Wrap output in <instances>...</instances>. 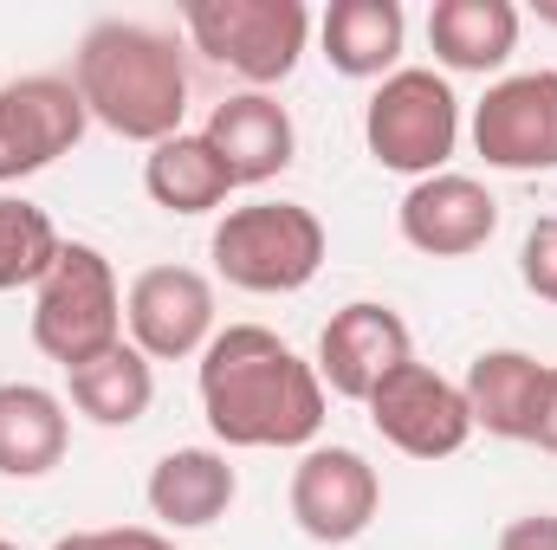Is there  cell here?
I'll return each mask as SVG.
<instances>
[{
  "label": "cell",
  "mask_w": 557,
  "mask_h": 550,
  "mask_svg": "<svg viewBox=\"0 0 557 550\" xmlns=\"http://www.w3.org/2000/svg\"><path fill=\"white\" fill-rule=\"evenodd\" d=\"M201 414L227 447H305L324 427V383L267 324H227L201 350Z\"/></svg>",
  "instance_id": "obj_1"
},
{
  "label": "cell",
  "mask_w": 557,
  "mask_h": 550,
  "mask_svg": "<svg viewBox=\"0 0 557 550\" xmlns=\"http://www.w3.org/2000/svg\"><path fill=\"white\" fill-rule=\"evenodd\" d=\"M72 85L85 98V111L124 142H169L182 137V111H188V72L169 33L137 26V20H104L85 33Z\"/></svg>",
  "instance_id": "obj_2"
},
{
  "label": "cell",
  "mask_w": 557,
  "mask_h": 550,
  "mask_svg": "<svg viewBox=\"0 0 557 550\" xmlns=\"http://www.w3.org/2000/svg\"><path fill=\"white\" fill-rule=\"evenodd\" d=\"M33 343L59 370H78L111 343H124V291L98 247L65 240L52 273L33 285Z\"/></svg>",
  "instance_id": "obj_3"
},
{
  "label": "cell",
  "mask_w": 557,
  "mask_h": 550,
  "mask_svg": "<svg viewBox=\"0 0 557 550\" xmlns=\"http://www.w3.org/2000/svg\"><path fill=\"white\" fill-rule=\"evenodd\" d=\"M208 253H214V273L240 291H260V298L298 291L324 266V221L298 201H253L214 227Z\"/></svg>",
  "instance_id": "obj_4"
},
{
  "label": "cell",
  "mask_w": 557,
  "mask_h": 550,
  "mask_svg": "<svg viewBox=\"0 0 557 550\" xmlns=\"http://www.w3.org/2000/svg\"><path fill=\"white\" fill-rule=\"evenodd\" d=\"M363 142L396 175H416V182L441 175V162L460 142V98H454V85L441 72H428V65L389 72L376 85L370 111H363Z\"/></svg>",
  "instance_id": "obj_5"
},
{
  "label": "cell",
  "mask_w": 557,
  "mask_h": 550,
  "mask_svg": "<svg viewBox=\"0 0 557 550\" xmlns=\"http://www.w3.org/2000/svg\"><path fill=\"white\" fill-rule=\"evenodd\" d=\"M182 20H188V39L253 91L292 78L311 39V13L298 0H188Z\"/></svg>",
  "instance_id": "obj_6"
},
{
  "label": "cell",
  "mask_w": 557,
  "mask_h": 550,
  "mask_svg": "<svg viewBox=\"0 0 557 550\" xmlns=\"http://www.w3.org/2000/svg\"><path fill=\"white\" fill-rule=\"evenodd\" d=\"M363 409H370V427L409 460H447L473 440V414H467L460 383L434 376L428 363H403L396 376H383Z\"/></svg>",
  "instance_id": "obj_7"
},
{
  "label": "cell",
  "mask_w": 557,
  "mask_h": 550,
  "mask_svg": "<svg viewBox=\"0 0 557 550\" xmlns=\"http://www.w3.org/2000/svg\"><path fill=\"white\" fill-rule=\"evenodd\" d=\"M91 111L78 98L72 78H13L0 85V182H20V175H39L52 168L59 155H72L85 137Z\"/></svg>",
  "instance_id": "obj_8"
},
{
  "label": "cell",
  "mask_w": 557,
  "mask_h": 550,
  "mask_svg": "<svg viewBox=\"0 0 557 550\" xmlns=\"http://www.w3.org/2000/svg\"><path fill=\"white\" fill-rule=\"evenodd\" d=\"M473 149L493 168H512V175L557 168V72L499 78L473 104Z\"/></svg>",
  "instance_id": "obj_9"
},
{
  "label": "cell",
  "mask_w": 557,
  "mask_h": 550,
  "mask_svg": "<svg viewBox=\"0 0 557 550\" xmlns=\"http://www.w3.org/2000/svg\"><path fill=\"white\" fill-rule=\"evenodd\" d=\"M376 505H383V479L357 447H311L292 466V518L311 545L363 538Z\"/></svg>",
  "instance_id": "obj_10"
},
{
  "label": "cell",
  "mask_w": 557,
  "mask_h": 550,
  "mask_svg": "<svg viewBox=\"0 0 557 550\" xmlns=\"http://www.w3.org/2000/svg\"><path fill=\"white\" fill-rule=\"evenodd\" d=\"M403 363H416L409 324H403L389 304L357 298V304H344V311L324 324V337H318V363H311V370H318V383H324L331 396H344V402H370L376 383L396 376Z\"/></svg>",
  "instance_id": "obj_11"
},
{
  "label": "cell",
  "mask_w": 557,
  "mask_h": 550,
  "mask_svg": "<svg viewBox=\"0 0 557 550\" xmlns=\"http://www.w3.org/2000/svg\"><path fill=\"white\" fill-rule=\"evenodd\" d=\"M124 324H131V343L149 363L195 357L214 337V285L195 266H149V273L131 278Z\"/></svg>",
  "instance_id": "obj_12"
},
{
  "label": "cell",
  "mask_w": 557,
  "mask_h": 550,
  "mask_svg": "<svg viewBox=\"0 0 557 550\" xmlns=\"http://www.w3.org/2000/svg\"><path fill=\"white\" fill-rule=\"evenodd\" d=\"M552 383H557V363H539L525 350H480L467 363L460 396H467L473 427H486L499 440H545Z\"/></svg>",
  "instance_id": "obj_13"
},
{
  "label": "cell",
  "mask_w": 557,
  "mask_h": 550,
  "mask_svg": "<svg viewBox=\"0 0 557 550\" xmlns=\"http://www.w3.org/2000/svg\"><path fill=\"white\" fill-rule=\"evenodd\" d=\"M396 227H403V240H409L416 253H428V260H460V253H480V247L493 240L499 201H493L486 182L441 168V175H428V182H416V188L403 195Z\"/></svg>",
  "instance_id": "obj_14"
},
{
  "label": "cell",
  "mask_w": 557,
  "mask_h": 550,
  "mask_svg": "<svg viewBox=\"0 0 557 550\" xmlns=\"http://www.w3.org/2000/svg\"><path fill=\"white\" fill-rule=\"evenodd\" d=\"M208 149L227 162L234 188H253V182H273L278 168H292V149H298V130L285 117V104L267 98V91H240L227 104H214L208 117Z\"/></svg>",
  "instance_id": "obj_15"
},
{
  "label": "cell",
  "mask_w": 557,
  "mask_h": 550,
  "mask_svg": "<svg viewBox=\"0 0 557 550\" xmlns=\"http://www.w3.org/2000/svg\"><path fill=\"white\" fill-rule=\"evenodd\" d=\"M234 492H240V479H234L227 453H214V447H175L149 473V512L169 532H208L214 518H227Z\"/></svg>",
  "instance_id": "obj_16"
},
{
  "label": "cell",
  "mask_w": 557,
  "mask_h": 550,
  "mask_svg": "<svg viewBox=\"0 0 557 550\" xmlns=\"http://www.w3.org/2000/svg\"><path fill=\"white\" fill-rule=\"evenodd\" d=\"M72 421L39 383H0V479H39L65 460Z\"/></svg>",
  "instance_id": "obj_17"
},
{
  "label": "cell",
  "mask_w": 557,
  "mask_h": 550,
  "mask_svg": "<svg viewBox=\"0 0 557 550\" xmlns=\"http://www.w3.org/2000/svg\"><path fill=\"white\" fill-rule=\"evenodd\" d=\"M428 46L447 72H499L519 46V7L512 0H434Z\"/></svg>",
  "instance_id": "obj_18"
},
{
  "label": "cell",
  "mask_w": 557,
  "mask_h": 550,
  "mask_svg": "<svg viewBox=\"0 0 557 550\" xmlns=\"http://www.w3.org/2000/svg\"><path fill=\"white\" fill-rule=\"evenodd\" d=\"M409 20L396 0H331L324 13V59L344 78H389L403 59Z\"/></svg>",
  "instance_id": "obj_19"
},
{
  "label": "cell",
  "mask_w": 557,
  "mask_h": 550,
  "mask_svg": "<svg viewBox=\"0 0 557 550\" xmlns=\"http://www.w3.org/2000/svg\"><path fill=\"white\" fill-rule=\"evenodd\" d=\"M65 376H72V409L98 427H137L156 402V370L137 343H111L104 357H91Z\"/></svg>",
  "instance_id": "obj_20"
},
{
  "label": "cell",
  "mask_w": 557,
  "mask_h": 550,
  "mask_svg": "<svg viewBox=\"0 0 557 550\" xmlns=\"http://www.w3.org/2000/svg\"><path fill=\"white\" fill-rule=\"evenodd\" d=\"M143 188H149V201L156 208H169V214H208V208H221L227 195H234V175H227V162L208 149V137H169L149 149V162H143Z\"/></svg>",
  "instance_id": "obj_21"
},
{
  "label": "cell",
  "mask_w": 557,
  "mask_h": 550,
  "mask_svg": "<svg viewBox=\"0 0 557 550\" xmlns=\"http://www.w3.org/2000/svg\"><path fill=\"white\" fill-rule=\"evenodd\" d=\"M59 227L46 208L20 201V195H0V291H20V285H39L59 260Z\"/></svg>",
  "instance_id": "obj_22"
},
{
  "label": "cell",
  "mask_w": 557,
  "mask_h": 550,
  "mask_svg": "<svg viewBox=\"0 0 557 550\" xmlns=\"http://www.w3.org/2000/svg\"><path fill=\"white\" fill-rule=\"evenodd\" d=\"M519 278H525L532 298L557 304V214L532 221V234H525V247H519Z\"/></svg>",
  "instance_id": "obj_23"
},
{
  "label": "cell",
  "mask_w": 557,
  "mask_h": 550,
  "mask_svg": "<svg viewBox=\"0 0 557 550\" xmlns=\"http://www.w3.org/2000/svg\"><path fill=\"white\" fill-rule=\"evenodd\" d=\"M499 550H557V512H532V518H512L499 532Z\"/></svg>",
  "instance_id": "obj_24"
},
{
  "label": "cell",
  "mask_w": 557,
  "mask_h": 550,
  "mask_svg": "<svg viewBox=\"0 0 557 550\" xmlns=\"http://www.w3.org/2000/svg\"><path fill=\"white\" fill-rule=\"evenodd\" d=\"M91 538H98V550H175L149 525H117V532H91Z\"/></svg>",
  "instance_id": "obj_25"
},
{
  "label": "cell",
  "mask_w": 557,
  "mask_h": 550,
  "mask_svg": "<svg viewBox=\"0 0 557 550\" xmlns=\"http://www.w3.org/2000/svg\"><path fill=\"white\" fill-rule=\"evenodd\" d=\"M52 550H98V538H91V532H72V538H59Z\"/></svg>",
  "instance_id": "obj_26"
},
{
  "label": "cell",
  "mask_w": 557,
  "mask_h": 550,
  "mask_svg": "<svg viewBox=\"0 0 557 550\" xmlns=\"http://www.w3.org/2000/svg\"><path fill=\"white\" fill-rule=\"evenodd\" d=\"M539 447H552L557 453V383H552V421H545V440H539Z\"/></svg>",
  "instance_id": "obj_27"
},
{
  "label": "cell",
  "mask_w": 557,
  "mask_h": 550,
  "mask_svg": "<svg viewBox=\"0 0 557 550\" xmlns=\"http://www.w3.org/2000/svg\"><path fill=\"white\" fill-rule=\"evenodd\" d=\"M539 20H552L557 26V0H539Z\"/></svg>",
  "instance_id": "obj_28"
},
{
  "label": "cell",
  "mask_w": 557,
  "mask_h": 550,
  "mask_svg": "<svg viewBox=\"0 0 557 550\" xmlns=\"http://www.w3.org/2000/svg\"><path fill=\"white\" fill-rule=\"evenodd\" d=\"M0 550H20V545H7V538H0Z\"/></svg>",
  "instance_id": "obj_29"
}]
</instances>
